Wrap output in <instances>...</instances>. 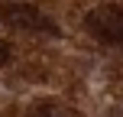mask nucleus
Masks as SVG:
<instances>
[{
    "instance_id": "1",
    "label": "nucleus",
    "mask_w": 123,
    "mask_h": 117,
    "mask_svg": "<svg viewBox=\"0 0 123 117\" xmlns=\"http://www.w3.org/2000/svg\"><path fill=\"white\" fill-rule=\"evenodd\" d=\"M87 26L107 42H123V7H97L87 13Z\"/></svg>"
},
{
    "instance_id": "2",
    "label": "nucleus",
    "mask_w": 123,
    "mask_h": 117,
    "mask_svg": "<svg viewBox=\"0 0 123 117\" xmlns=\"http://www.w3.org/2000/svg\"><path fill=\"white\" fill-rule=\"evenodd\" d=\"M0 16L6 20V26H16V29H52L49 20L29 3H6L0 10Z\"/></svg>"
},
{
    "instance_id": "3",
    "label": "nucleus",
    "mask_w": 123,
    "mask_h": 117,
    "mask_svg": "<svg viewBox=\"0 0 123 117\" xmlns=\"http://www.w3.org/2000/svg\"><path fill=\"white\" fill-rule=\"evenodd\" d=\"M36 117H65V114H62V111H39Z\"/></svg>"
},
{
    "instance_id": "4",
    "label": "nucleus",
    "mask_w": 123,
    "mask_h": 117,
    "mask_svg": "<svg viewBox=\"0 0 123 117\" xmlns=\"http://www.w3.org/2000/svg\"><path fill=\"white\" fill-rule=\"evenodd\" d=\"M6 55H10V49H6V46L0 42V62H6Z\"/></svg>"
}]
</instances>
